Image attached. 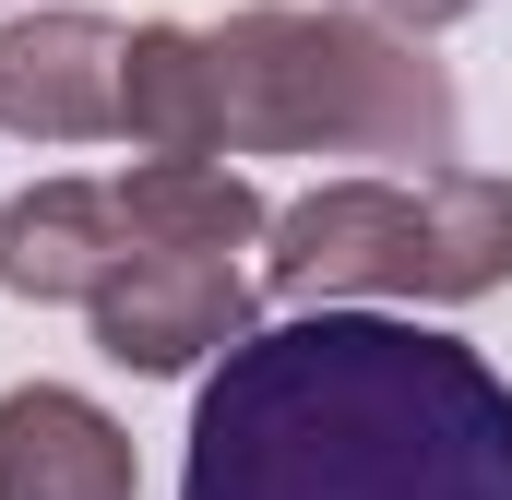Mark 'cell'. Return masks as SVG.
<instances>
[{
  "instance_id": "cell-1",
  "label": "cell",
  "mask_w": 512,
  "mask_h": 500,
  "mask_svg": "<svg viewBox=\"0 0 512 500\" xmlns=\"http://www.w3.org/2000/svg\"><path fill=\"white\" fill-rule=\"evenodd\" d=\"M179 500H512V381L393 310L262 322L191 393Z\"/></svg>"
},
{
  "instance_id": "cell-2",
  "label": "cell",
  "mask_w": 512,
  "mask_h": 500,
  "mask_svg": "<svg viewBox=\"0 0 512 500\" xmlns=\"http://www.w3.org/2000/svg\"><path fill=\"white\" fill-rule=\"evenodd\" d=\"M215 48V96H227V155H417L441 179L453 155V72L393 36L382 12H298V0H262L203 24Z\"/></svg>"
},
{
  "instance_id": "cell-3",
  "label": "cell",
  "mask_w": 512,
  "mask_h": 500,
  "mask_svg": "<svg viewBox=\"0 0 512 500\" xmlns=\"http://www.w3.org/2000/svg\"><path fill=\"white\" fill-rule=\"evenodd\" d=\"M262 286L286 310H370L417 298V191L405 179H322L262 227Z\"/></svg>"
},
{
  "instance_id": "cell-4",
  "label": "cell",
  "mask_w": 512,
  "mask_h": 500,
  "mask_svg": "<svg viewBox=\"0 0 512 500\" xmlns=\"http://www.w3.org/2000/svg\"><path fill=\"white\" fill-rule=\"evenodd\" d=\"M96 358H120L143 381H179V370H215L262 334L251 310V274L239 262H179V250H131L120 274L96 286Z\"/></svg>"
},
{
  "instance_id": "cell-5",
  "label": "cell",
  "mask_w": 512,
  "mask_h": 500,
  "mask_svg": "<svg viewBox=\"0 0 512 500\" xmlns=\"http://www.w3.org/2000/svg\"><path fill=\"white\" fill-rule=\"evenodd\" d=\"M120 24L108 12H12L0 24V131L12 143H96L120 131Z\"/></svg>"
},
{
  "instance_id": "cell-6",
  "label": "cell",
  "mask_w": 512,
  "mask_h": 500,
  "mask_svg": "<svg viewBox=\"0 0 512 500\" xmlns=\"http://www.w3.org/2000/svg\"><path fill=\"white\" fill-rule=\"evenodd\" d=\"M120 262H131V227L108 179H36L0 203V286L24 310H96V286Z\"/></svg>"
},
{
  "instance_id": "cell-7",
  "label": "cell",
  "mask_w": 512,
  "mask_h": 500,
  "mask_svg": "<svg viewBox=\"0 0 512 500\" xmlns=\"http://www.w3.org/2000/svg\"><path fill=\"white\" fill-rule=\"evenodd\" d=\"M143 465H131V429L72 393V381H24L0 393V500H131Z\"/></svg>"
},
{
  "instance_id": "cell-8",
  "label": "cell",
  "mask_w": 512,
  "mask_h": 500,
  "mask_svg": "<svg viewBox=\"0 0 512 500\" xmlns=\"http://www.w3.org/2000/svg\"><path fill=\"white\" fill-rule=\"evenodd\" d=\"M108 191H120L131 250H179V262H227V250H251L274 227V203H262L227 155H143Z\"/></svg>"
},
{
  "instance_id": "cell-9",
  "label": "cell",
  "mask_w": 512,
  "mask_h": 500,
  "mask_svg": "<svg viewBox=\"0 0 512 500\" xmlns=\"http://www.w3.org/2000/svg\"><path fill=\"white\" fill-rule=\"evenodd\" d=\"M120 131L143 155H227V96L203 24H131L120 48Z\"/></svg>"
},
{
  "instance_id": "cell-10",
  "label": "cell",
  "mask_w": 512,
  "mask_h": 500,
  "mask_svg": "<svg viewBox=\"0 0 512 500\" xmlns=\"http://www.w3.org/2000/svg\"><path fill=\"white\" fill-rule=\"evenodd\" d=\"M489 286H512V179H489V167L417 179V298L465 310Z\"/></svg>"
},
{
  "instance_id": "cell-11",
  "label": "cell",
  "mask_w": 512,
  "mask_h": 500,
  "mask_svg": "<svg viewBox=\"0 0 512 500\" xmlns=\"http://www.w3.org/2000/svg\"><path fill=\"white\" fill-rule=\"evenodd\" d=\"M477 0H382V24L393 36H441V24H465Z\"/></svg>"
}]
</instances>
